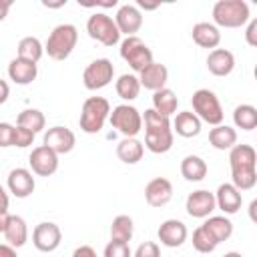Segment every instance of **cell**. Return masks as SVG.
Returning <instances> with one entry per match:
<instances>
[{
  "label": "cell",
  "instance_id": "cell-1",
  "mask_svg": "<svg viewBox=\"0 0 257 257\" xmlns=\"http://www.w3.org/2000/svg\"><path fill=\"white\" fill-rule=\"evenodd\" d=\"M231 185L237 191H249L257 183V153L251 145H235L229 151Z\"/></svg>",
  "mask_w": 257,
  "mask_h": 257
},
{
  "label": "cell",
  "instance_id": "cell-2",
  "mask_svg": "<svg viewBox=\"0 0 257 257\" xmlns=\"http://www.w3.org/2000/svg\"><path fill=\"white\" fill-rule=\"evenodd\" d=\"M211 14L217 28H241L251 20L249 4L245 0H219L213 4Z\"/></svg>",
  "mask_w": 257,
  "mask_h": 257
},
{
  "label": "cell",
  "instance_id": "cell-3",
  "mask_svg": "<svg viewBox=\"0 0 257 257\" xmlns=\"http://www.w3.org/2000/svg\"><path fill=\"white\" fill-rule=\"evenodd\" d=\"M78 42V30L74 24H58L52 28V32L48 34V40L44 44V52L52 58V60H66L74 46Z\"/></svg>",
  "mask_w": 257,
  "mask_h": 257
},
{
  "label": "cell",
  "instance_id": "cell-4",
  "mask_svg": "<svg viewBox=\"0 0 257 257\" xmlns=\"http://www.w3.org/2000/svg\"><path fill=\"white\" fill-rule=\"evenodd\" d=\"M108 114H110V102L104 96H88L80 108V118H78L80 131L86 135L100 133L104 122L108 120Z\"/></svg>",
  "mask_w": 257,
  "mask_h": 257
},
{
  "label": "cell",
  "instance_id": "cell-5",
  "mask_svg": "<svg viewBox=\"0 0 257 257\" xmlns=\"http://www.w3.org/2000/svg\"><path fill=\"white\" fill-rule=\"evenodd\" d=\"M191 106H193V112L197 114V118L201 122H207L211 126L223 124L225 112H223V106H221V102L213 90H209V88L195 90L191 96Z\"/></svg>",
  "mask_w": 257,
  "mask_h": 257
},
{
  "label": "cell",
  "instance_id": "cell-6",
  "mask_svg": "<svg viewBox=\"0 0 257 257\" xmlns=\"http://www.w3.org/2000/svg\"><path fill=\"white\" fill-rule=\"evenodd\" d=\"M108 120L112 128H116L126 139H133L143 131V114L133 104H116L110 110Z\"/></svg>",
  "mask_w": 257,
  "mask_h": 257
},
{
  "label": "cell",
  "instance_id": "cell-7",
  "mask_svg": "<svg viewBox=\"0 0 257 257\" xmlns=\"http://www.w3.org/2000/svg\"><path fill=\"white\" fill-rule=\"evenodd\" d=\"M86 32L92 40L100 42L102 46H114L120 42V32L114 20L104 12H94L86 20Z\"/></svg>",
  "mask_w": 257,
  "mask_h": 257
},
{
  "label": "cell",
  "instance_id": "cell-8",
  "mask_svg": "<svg viewBox=\"0 0 257 257\" xmlns=\"http://www.w3.org/2000/svg\"><path fill=\"white\" fill-rule=\"evenodd\" d=\"M120 58L135 70L141 72L153 62V50L139 36H126L120 42Z\"/></svg>",
  "mask_w": 257,
  "mask_h": 257
},
{
  "label": "cell",
  "instance_id": "cell-9",
  "mask_svg": "<svg viewBox=\"0 0 257 257\" xmlns=\"http://www.w3.org/2000/svg\"><path fill=\"white\" fill-rule=\"evenodd\" d=\"M114 78V66L108 58H96L92 60L84 72H82V82L88 90H100L108 86Z\"/></svg>",
  "mask_w": 257,
  "mask_h": 257
},
{
  "label": "cell",
  "instance_id": "cell-10",
  "mask_svg": "<svg viewBox=\"0 0 257 257\" xmlns=\"http://www.w3.org/2000/svg\"><path fill=\"white\" fill-rule=\"evenodd\" d=\"M60 241H62V231L56 223L52 221H42L34 227L32 231V243L38 251L42 253H52L60 247Z\"/></svg>",
  "mask_w": 257,
  "mask_h": 257
},
{
  "label": "cell",
  "instance_id": "cell-11",
  "mask_svg": "<svg viewBox=\"0 0 257 257\" xmlns=\"http://www.w3.org/2000/svg\"><path fill=\"white\" fill-rule=\"evenodd\" d=\"M28 165H30L32 175L50 177L58 171V155L54 151H50L48 147L40 145V147L32 149V153L28 155Z\"/></svg>",
  "mask_w": 257,
  "mask_h": 257
},
{
  "label": "cell",
  "instance_id": "cell-12",
  "mask_svg": "<svg viewBox=\"0 0 257 257\" xmlns=\"http://www.w3.org/2000/svg\"><path fill=\"white\" fill-rule=\"evenodd\" d=\"M185 209H187L189 217H193V219H207L217 209L215 195L207 189L193 191V193H189V197L185 201Z\"/></svg>",
  "mask_w": 257,
  "mask_h": 257
},
{
  "label": "cell",
  "instance_id": "cell-13",
  "mask_svg": "<svg viewBox=\"0 0 257 257\" xmlns=\"http://www.w3.org/2000/svg\"><path fill=\"white\" fill-rule=\"evenodd\" d=\"M76 145V137L68 126H50L44 133V147H48L50 151H54L56 155H66L74 149Z\"/></svg>",
  "mask_w": 257,
  "mask_h": 257
},
{
  "label": "cell",
  "instance_id": "cell-14",
  "mask_svg": "<svg viewBox=\"0 0 257 257\" xmlns=\"http://www.w3.org/2000/svg\"><path fill=\"white\" fill-rule=\"evenodd\" d=\"M157 237L161 241V245L169 247V249H177L181 247L187 237H189V231H187V225L179 219H167L159 225V231H157Z\"/></svg>",
  "mask_w": 257,
  "mask_h": 257
},
{
  "label": "cell",
  "instance_id": "cell-15",
  "mask_svg": "<svg viewBox=\"0 0 257 257\" xmlns=\"http://www.w3.org/2000/svg\"><path fill=\"white\" fill-rule=\"evenodd\" d=\"M6 185H8V191L16 197V199H26L34 193L36 189V181L32 177V171L24 169V167H16L8 173V179H6Z\"/></svg>",
  "mask_w": 257,
  "mask_h": 257
},
{
  "label": "cell",
  "instance_id": "cell-16",
  "mask_svg": "<svg viewBox=\"0 0 257 257\" xmlns=\"http://www.w3.org/2000/svg\"><path fill=\"white\" fill-rule=\"evenodd\" d=\"M118 32L126 36H137V32L143 26V12L135 4H122L116 10V16L112 18Z\"/></svg>",
  "mask_w": 257,
  "mask_h": 257
},
{
  "label": "cell",
  "instance_id": "cell-17",
  "mask_svg": "<svg viewBox=\"0 0 257 257\" xmlns=\"http://www.w3.org/2000/svg\"><path fill=\"white\" fill-rule=\"evenodd\" d=\"M173 199V183L165 177H155L147 183L145 187V201L159 209V207H165L169 201Z\"/></svg>",
  "mask_w": 257,
  "mask_h": 257
},
{
  "label": "cell",
  "instance_id": "cell-18",
  "mask_svg": "<svg viewBox=\"0 0 257 257\" xmlns=\"http://www.w3.org/2000/svg\"><path fill=\"white\" fill-rule=\"evenodd\" d=\"M139 82H141V86H145L147 90H153V92H157V90H161V88H165V84H167V80H169V68L165 66V64H161V62H151L147 68H143L141 72H139Z\"/></svg>",
  "mask_w": 257,
  "mask_h": 257
},
{
  "label": "cell",
  "instance_id": "cell-19",
  "mask_svg": "<svg viewBox=\"0 0 257 257\" xmlns=\"http://www.w3.org/2000/svg\"><path fill=\"white\" fill-rule=\"evenodd\" d=\"M215 195V205L225 213V215H235L241 205H243V195L241 191H237L231 183H223L217 187V193Z\"/></svg>",
  "mask_w": 257,
  "mask_h": 257
},
{
  "label": "cell",
  "instance_id": "cell-20",
  "mask_svg": "<svg viewBox=\"0 0 257 257\" xmlns=\"http://www.w3.org/2000/svg\"><path fill=\"white\" fill-rule=\"evenodd\" d=\"M235 68V56L227 48H215L207 56V70L213 76H229Z\"/></svg>",
  "mask_w": 257,
  "mask_h": 257
},
{
  "label": "cell",
  "instance_id": "cell-21",
  "mask_svg": "<svg viewBox=\"0 0 257 257\" xmlns=\"http://www.w3.org/2000/svg\"><path fill=\"white\" fill-rule=\"evenodd\" d=\"M8 76L12 82L20 84V86H26L30 82L36 80L38 76V66L34 62H28V60H22V58H12L10 64H8Z\"/></svg>",
  "mask_w": 257,
  "mask_h": 257
},
{
  "label": "cell",
  "instance_id": "cell-22",
  "mask_svg": "<svg viewBox=\"0 0 257 257\" xmlns=\"http://www.w3.org/2000/svg\"><path fill=\"white\" fill-rule=\"evenodd\" d=\"M191 36H193V42L201 48L215 50L221 42V30L211 22H197L191 30Z\"/></svg>",
  "mask_w": 257,
  "mask_h": 257
},
{
  "label": "cell",
  "instance_id": "cell-23",
  "mask_svg": "<svg viewBox=\"0 0 257 257\" xmlns=\"http://www.w3.org/2000/svg\"><path fill=\"white\" fill-rule=\"evenodd\" d=\"M173 128H153V131H145V147L155 153V155H163L169 153L173 149Z\"/></svg>",
  "mask_w": 257,
  "mask_h": 257
},
{
  "label": "cell",
  "instance_id": "cell-24",
  "mask_svg": "<svg viewBox=\"0 0 257 257\" xmlns=\"http://www.w3.org/2000/svg\"><path fill=\"white\" fill-rule=\"evenodd\" d=\"M201 126H203V122H201V120L197 118V114L191 112V110H181V112H177L175 120L171 122L173 133H177V135L183 137V139H193V137H197V135L201 133Z\"/></svg>",
  "mask_w": 257,
  "mask_h": 257
},
{
  "label": "cell",
  "instance_id": "cell-25",
  "mask_svg": "<svg viewBox=\"0 0 257 257\" xmlns=\"http://www.w3.org/2000/svg\"><path fill=\"white\" fill-rule=\"evenodd\" d=\"M4 239L10 247L20 249L28 241V225L20 215H10V221L4 229Z\"/></svg>",
  "mask_w": 257,
  "mask_h": 257
},
{
  "label": "cell",
  "instance_id": "cell-26",
  "mask_svg": "<svg viewBox=\"0 0 257 257\" xmlns=\"http://www.w3.org/2000/svg\"><path fill=\"white\" fill-rule=\"evenodd\" d=\"M205 231L215 239V243H223L233 235V223L225 215H209L207 221L203 223Z\"/></svg>",
  "mask_w": 257,
  "mask_h": 257
},
{
  "label": "cell",
  "instance_id": "cell-27",
  "mask_svg": "<svg viewBox=\"0 0 257 257\" xmlns=\"http://www.w3.org/2000/svg\"><path fill=\"white\" fill-rule=\"evenodd\" d=\"M209 143L217 151H231L237 145V131L229 124H217L209 131Z\"/></svg>",
  "mask_w": 257,
  "mask_h": 257
},
{
  "label": "cell",
  "instance_id": "cell-28",
  "mask_svg": "<svg viewBox=\"0 0 257 257\" xmlns=\"http://www.w3.org/2000/svg\"><path fill=\"white\" fill-rule=\"evenodd\" d=\"M145 155V145L133 137V139H122L118 145H116V157L118 161H122L124 165H137Z\"/></svg>",
  "mask_w": 257,
  "mask_h": 257
},
{
  "label": "cell",
  "instance_id": "cell-29",
  "mask_svg": "<svg viewBox=\"0 0 257 257\" xmlns=\"http://www.w3.org/2000/svg\"><path fill=\"white\" fill-rule=\"evenodd\" d=\"M207 171H209V167H207L205 159L199 157V155H187V157L181 161V175H183L187 181H191V183L203 181V179L207 177Z\"/></svg>",
  "mask_w": 257,
  "mask_h": 257
},
{
  "label": "cell",
  "instance_id": "cell-30",
  "mask_svg": "<svg viewBox=\"0 0 257 257\" xmlns=\"http://www.w3.org/2000/svg\"><path fill=\"white\" fill-rule=\"evenodd\" d=\"M177 106H179V98L171 88L165 86V88L153 92V110H157L159 114L171 118V114L177 112Z\"/></svg>",
  "mask_w": 257,
  "mask_h": 257
},
{
  "label": "cell",
  "instance_id": "cell-31",
  "mask_svg": "<svg viewBox=\"0 0 257 257\" xmlns=\"http://www.w3.org/2000/svg\"><path fill=\"white\" fill-rule=\"evenodd\" d=\"M16 54H18V58L36 64L44 54V46L36 36H24L16 46Z\"/></svg>",
  "mask_w": 257,
  "mask_h": 257
},
{
  "label": "cell",
  "instance_id": "cell-32",
  "mask_svg": "<svg viewBox=\"0 0 257 257\" xmlns=\"http://www.w3.org/2000/svg\"><path fill=\"white\" fill-rule=\"evenodd\" d=\"M135 235V223L128 215H116L110 223V239L112 241H122L128 243Z\"/></svg>",
  "mask_w": 257,
  "mask_h": 257
},
{
  "label": "cell",
  "instance_id": "cell-33",
  "mask_svg": "<svg viewBox=\"0 0 257 257\" xmlns=\"http://www.w3.org/2000/svg\"><path fill=\"white\" fill-rule=\"evenodd\" d=\"M114 90L122 100H135L141 92V82L135 74H120L114 82Z\"/></svg>",
  "mask_w": 257,
  "mask_h": 257
},
{
  "label": "cell",
  "instance_id": "cell-34",
  "mask_svg": "<svg viewBox=\"0 0 257 257\" xmlns=\"http://www.w3.org/2000/svg\"><path fill=\"white\" fill-rule=\"evenodd\" d=\"M233 122L241 131H253L257 126V108L253 104H239V106H235Z\"/></svg>",
  "mask_w": 257,
  "mask_h": 257
},
{
  "label": "cell",
  "instance_id": "cell-35",
  "mask_svg": "<svg viewBox=\"0 0 257 257\" xmlns=\"http://www.w3.org/2000/svg\"><path fill=\"white\" fill-rule=\"evenodd\" d=\"M16 124H18V126H24V128H28V131H32V133L36 135V133L44 131L46 118H44L42 110H38V108H24V110L18 114Z\"/></svg>",
  "mask_w": 257,
  "mask_h": 257
},
{
  "label": "cell",
  "instance_id": "cell-36",
  "mask_svg": "<svg viewBox=\"0 0 257 257\" xmlns=\"http://www.w3.org/2000/svg\"><path fill=\"white\" fill-rule=\"evenodd\" d=\"M191 243H193L195 251H199V253H213V251L217 249L215 239L205 231V227H203V225H201V227H197V229L193 231Z\"/></svg>",
  "mask_w": 257,
  "mask_h": 257
},
{
  "label": "cell",
  "instance_id": "cell-37",
  "mask_svg": "<svg viewBox=\"0 0 257 257\" xmlns=\"http://www.w3.org/2000/svg\"><path fill=\"white\" fill-rule=\"evenodd\" d=\"M143 126L145 131H153V128H171V118L159 114L153 108H147L143 114Z\"/></svg>",
  "mask_w": 257,
  "mask_h": 257
},
{
  "label": "cell",
  "instance_id": "cell-38",
  "mask_svg": "<svg viewBox=\"0 0 257 257\" xmlns=\"http://www.w3.org/2000/svg\"><path fill=\"white\" fill-rule=\"evenodd\" d=\"M102 257H133V251L128 247V243H122V241H108L106 247H104V253Z\"/></svg>",
  "mask_w": 257,
  "mask_h": 257
},
{
  "label": "cell",
  "instance_id": "cell-39",
  "mask_svg": "<svg viewBox=\"0 0 257 257\" xmlns=\"http://www.w3.org/2000/svg\"><path fill=\"white\" fill-rule=\"evenodd\" d=\"M34 133L32 131H28V128H24V126H14V143H12V147H18V149H26V147H30L32 143H34Z\"/></svg>",
  "mask_w": 257,
  "mask_h": 257
},
{
  "label": "cell",
  "instance_id": "cell-40",
  "mask_svg": "<svg viewBox=\"0 0 257 257\" xmlns=\"http://www.w3.org/2000/svg\"><path fill=\"white\" fill-rule=\"evenodd\" d=\"M133 257H161V247L155 241H145L137 247Z\"/></svg>",
  "mask_w": 257,
  "mask_h": 257
},
{
  "label": "cell",
  "instance_id": "cell-41",
  "mask_svg": "<svg viewBox=\"0 0 257 257\" xmlns=\"http://www.w3.org/2000/svg\"><path fill=\"white\" fill-rule=\"evenodd\" d=\"M14 143V126L10 122H0V149H8Z\"/></svg>",
  "mask_w": 257,
  "mask_h": 257
},
{
  "label": "cell",
  "instance_id": "cell-42",
  "mask_svg": "<svg viewBox=\"0 0 257 257\" xmlns=\"http://www.w3.org/2000/svg\"><path fill=\"white\" fill-rule=\"evenodd\" d=\"M245 42L249 46H257V18H251L245 28Z\"/></svg>",
  "mask_w": 257,
  "mask_h": 257
},
{
  "label": "cell",
  "instance_id": "cell-43",
  "mask_svg": "<svg viewBox=\"0 0 257 257\" xmlns=\"http://www.w3.org/2000/svg\"><path fill=\"white\" fill-rule=\"evenodd\" d=\"M72 257H98V255L90 245H80L72 251Z\"/></svg>",
  "mask_w": 257,
  "mask_h": 257
},
{
  "label": "cell",
  "instance_id": "cell-44",
  "mask_svg": "<svg viewBox=\"0 0 257 257\" xmlns=\"http://www.w3.org/2000/svg\"><path fill=\"white\" fill-rule=\"evenodd\" d=\"M10 221V213H8V207H0V233H4L6 225Z\"/></svg>",
  "mask_w": 257,
  "mask_h": 257
},
{
  "label": "cell",
  "instance_id": "cell-45",
  "mask_svg": "<svg viewBox=\"0 0 257 257\" xmlns=\"http://www.w3.org/2000/svg\"><path fill=\"white\" fill-rule=\"evenodd\" d=\"M8 96H10V86H8L6 80L0 78V104H4L8 100Z\"/></svg>",
  "mask_w": 257,
  "mask_h": 257
},
{
  "label": "cell",
  "instance_id": "cell-46",
  "mask_svg": "<svg viewBox=\"0 0 257 257\" xmlns=\"http://www.w3.org/2000/svg\"><path fill=\"white\" fill-rule=\"evenodd\" d=\"M10 8H12V0H0V22L6 20Z\"/></svg>",
  "mask_w": 257,
  "mask_h": 257
},
{
  "label": "cell",
  "instance_id": "cell-47",
  "mask_svg": "<svg viewBox=\"0 0 257 257\" xmlns=\"http://www.w3.org/2000/svg\"><path fill=\"white\" fill-rule=\"evenodd\" d=\"M0 257H18V255H16L14 247H10L8 243H2L0 245Z\"/></svg>",
  "mask_w": 257,
  "mask_h": 257
},
{
  "label": "cell",
  "instance_id": "cell-48",
  "mask_svg": "<svg viewBox=\"0 0 257 257\" xmlns=\"http://www.w3.org/2000/svg\"><path fill=\"white\" fill-rule=\"evenodd\" d=\"M0 207H8V193L4 191L2 185H0Z\"/></svg>",
  "mask_w": 257,
  "mask_h": 257
},
{
  "label": "cell",
  "instance_id": "cell-49",
  "mask_svg": "<svg viewBox=\"0 0 257 257\" xmlns=\"http://www.w3.org/2000/svg\"><path fill=\"white\" fill-rule=\"evenodd\" d=\"M46 8H60V6H66V0H60V2H42Z\"/></svg>",
  "mask_w": 257,
  "mask_h": 257
},
{
  "label": "cell",
  "instance_id": "cell-50",
  "mask_svg": "<svg viewBox=\"0 0 257 257\" xmlns=\"http://www.w3.org/2000/svg\"><path fill=\"white\" fill-rule=\"evenodd\" d=\"M223 257H243L241 253H237V251H229V253H225Z\"/></svg>",
  "mask_w": 257,
  "mask_h": 257
}]
</instances>
